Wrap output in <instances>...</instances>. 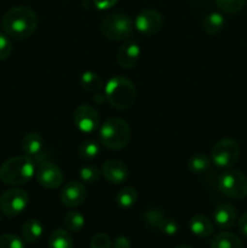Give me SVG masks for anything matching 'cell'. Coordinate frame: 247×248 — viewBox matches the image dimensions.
<instances>
[{"instance_id":"cell-38","label":"cell","mask_w":247,"mask_h":248,"mask_svg":"<svg viewBox=\"0 0 247 248\" xmlns=\"http://www.w3.org/2000/svg\"><path fill=\"white\" fill-rule=\"evenodd\" d=\"M0 220H1V217H0Z\"/></svg>"},{"instance_id":"cell-3","label":"cell","mask_w":247,"mask_h":248,"mask_svg":"<svg viewBox=\"0 0 247 248\" xmlns=\"http://www.w3.org/2000/svg\"><path fill=\"white\" fill-rule=\"evenodd\" d=\"M99 138L104 147L111 150H121L128 144L131 128L127 121L120 118H110L101 126Z\"/></svg>"},{"instance_id":"cell-21","label":"cell","mask_w":247,"mask_h":248,"mask_svg":"<svg viewBox=\"0 0 247 248\" xmlns=\"http://www.w3.org/2000/svg\"><path fill=\"white\" fill-rule=\"evenodd\" d=\"M211 162H212V160L208 155L203 154V153H198L189 159L188 169L193 173L202 174L210 170Z\"/></svg>"},{"instance_id":"cell-30","label":"cell","mask_w":247,"mask_h":248,"mask_svg":"<svg viewBox=\"0 0 247 248\" xmlns=\"http://www.w3.org/2000/svg\"><path fill=\"white\" fill-rule=\"evenodd\" d=\"M0 248H24V244L17 235H0Z\"/></svg>"},{"instance_id":"cell-11","label":"cell","mask_w":247,"mask_h":248,"mask_svg":"<svg viewBox=\"0 0 247 248\" xmlns=\"http://www.w3.org/2000/svg\"><path fill=\"white\" fill-rule=\"evenodd\" d=\"M162 16L156 10H143L135 19V27L138 31L145 35H154L161 29Z\"/></svg>"},{"instance_id":"cell-10","label":"cell","mask_w":247,"mask_h":248,"mask_svg":"<svg viewBox=\"0 0 247 248\" xmlns=\"http://www.w3.org/2000/svg\"><path fill=\"white\" fill-rule=\"evenodd\" d=\"M36 181L45 189H57L63 183V173L57 165L48 161L39 164L36 170Z\"/></svg>"},{"instance_id":"cell-31","label":"cell","mask_w":247,"mask_h":248,"mask_svg":"<svg viewBox=\"0 0 247 248\" xmlns=\"http://www.w3.org/2000/svg\"><path fill=\"white\" fill-rule=\"evenodd\" d=\"M111 246H113V244H111L110 237L104 232L94 235L93 239L91 240V244H90V248H111Z\"/></svg>"},{"instance_id":"cell-8","label":"cell","mask_w":247,"mask_h":248,"mask_svg":"<svg viewBox=\"0 0 247 248\" xmlns=\"http://www.w3.org/2000/svg\"><path fill=\"white\" fill-rule=\"evenodd\" d=\"M28 201L29 196L26 190L18 188L9 189L0 196V210L7 217H16L26 210Z\"/></svg>"},{"instance_id":"cell-23","label":"cell","mask_w":247,"mask_h":248,"mask_svg":"<svg viewBox=\"0 0 247 248\" xmlns=\"http://www.w3.org/2000/svg\"><path fill=\"white\" fill-rule=\"evenodd\" d=\"M138 200L137 190L132 186H126V188L121 189L118 194H116V205L123 210H128Z\"/></svg>"},{"instance_id":"cell-13","label":"cell","mask_w":247,"mask_h":248,"mask_svg":"<svg viewBox=\"0 0 247 248\" xmlns=\"http://www.w3.org/2000/svg\"><path fill=\"white\" fill-rule=\"evenodd\" d=\"M101 174L111 184H121L127 179L128 170L124 162L119 160H108L101 169Z\"/></svg>"},{"instance_id":"cell-32","label":"cell","mask_w":247,"mask_h":248,"mask_svg":"<svg viewBox=\"0 0 247 248\" xmlns=\"http://www.w3.org/2000/svg\"><path fill=\"white\" fill-rule=\"evenodd\" d=\"M12 51V44L5 34L0 33V61H5L10 57Z\"/></svg>"},{"instance_id":"cell-36","label":"cell","mask_w":247,"mask_h":248,"mask_svg":"<svg viewBox=\"0 0 247 248\" xmlns=\"http://www.w3.org/2000/svg\"><path fill=\"white\" fill-rule=\"evenodd\" d=\"M239 229H240V232H241L242 234L247 237V213H245V215L240 218Z\"/></svg>"},{"instance_id":"cell-35","label":"cell","mask_w":247,"mask_h":248,"mask_svg":"<svg viewBox=\"0 0 247 248\" xmlns=\"http://www.w3.org/2000/svg\"><path fill=\"white\" fill-rule=\"evenodd\" d=\"M114 248H131L130 240L126 236H119L114 241Z\"/></svg>"},{"instance_id":"cell-1","label":"cell","mask_w":247,"mask_h":248,"mask_svg":"<svg viewBox=\"0 0 247 248\" xmlns=\"http://www.w3.org/2000/svg\"><path fill=\"white\" fill-rule=\"evenodd\" d=\"M1 26L7 35L16 39H24L31 36L36 29L38 17L31 7L16 6L4 15Z\"/></svg>"},{"instance_id":"cell-20","label":"cell","mask_w":247,"mask_h":248,"mask_svg":"<svg viewBox=\"0 0 247 248\" xmlns=\"http://www.w3.org/2000/svg\"><path fill=\"white\" fill-rule=\"evenodd\" d=\"M44 232L43 224L40 220L38 219H29L24 223L23 229H22V234H23V239L26 240L28 244H34L38 241L41 237Z\"/></svg>"},{"instance_id":"cell-12","label":"cell","mask_w":247,"mask_h":248,"mask_svg":"<svg viewBox=\"0 0 247 248\" xmlns=\"http://www.w3.org/2000/svg\"><path fill=\"white\" fill-rule=\"evenodd\" d=\"M86 199V189L80 182L72 181L61 191V201L65 207H77Z\"/></svg>"},{"instance_id":"cell-22","label":"cell","mask_w":247,"mask_h":248,"mask_svg":"<svg viewBox=\"0 0 247 248\" xmlns=\"http://www.w3.org/2000/svg\"><path fill=\"white\" fill-rule=\"evenodd\" d=\"M48 248H74L73 237L67 230H55L48 239Z\"/></svg>"},{"instance_id":"cell-19","label":"cell","mask_w":247,"mask_h":248,"mask_svg":"<svg viewBox=\"0 0 247 248\" xmlns=\"http://www.w3.org/2000/svg\"><path fill=\"white\" fill-rule=\"evenodd\" d=\"M211 248H244L242 241L232 232H219L213 237Z\"/></svg>"},{"instance_id":"cell-28","label":"cell","mask_w":247,"mask_h":248,"mask_svg":"<svg viewBox=\"0 0 247 248\" xmlns=\"http://www.w3.org/2000/svg\"><path fill=\"white\" fill-rule=\"evenodd\" d=\"M143 219H144V222L147 223L148 225L159 229L161 223L164 222L165 216L164 212H162L161 210H159V208H149V210L145 211L144 215H143Z\"/></svg>"},{"instance_id":"cell-18","label":"cell","mask_w":247,"mask_h":248,"mask_svg":"<svg viewBox=\"0 0 247 248\" xmlns=\"http://www.w3.org/2000/svg\"><path fill=\"white\" fill-rule=\"evenodd\" d=\"M224 23V17L222 15L218 12H211L203 17L202 22H201V28L205 33L210 34V35H216L222 31Z\"/></svg>"},{"instance_id":"cell-33","label":"cell","mask_w":247,"mask_h":248,"mask_svg":"<svg viewBox=\"0 0 247 248\" xmlns=\"http://www.w3.org/2000/svg\"><path fill=\"white\" fill-rule=\"evenodd\" d=\"M159 229L161 230L164 234L169 235V236H173V235H176L177 232H178V223L176 222V220L173 219H166L165 218L164 222L161 223V225L159 227Z\"/></svg>"},{"instance_id":"cell-14","label":"cell","mask_w":247,"mask_h":248,"mask_svg":"<svg viewBox=\"0 0 247 248\" xmlns=\"http://www.w3.org/2000/svg\"><path fill=\"white\" fill-rule=\"evenodd\" d=\"M22 148L26 153L27 156L31 157L34 162L38 161L39 164L44 161V140L41 136L36 132H29L24 136Z\"/></svg>"},{"instance_id":"cell-2","label":"cell","mask_w":247,"mask_h":248,"mask_svg":"<svg viewBox=\"0 0 247 248\" xmlns=\"http://www.w3.org/2000/svg\"><path fill=\"white\" fill-rule=\"evenodd\" d=\"M35 162L27 155H19L5 161L0 166V181L9 186H22L33 178Z\"/></svg>"},{"instance_id":"cell-29","label":"cell","mask_w":247,"mask_h":248,"mask_svg":"<svg viewBox=\"0 0 247 248\" xmlns=\"http://www.w3.org/2000/svg\"><path fill=\"white\" fill-rule=\"evenodd\" d=\"M101 176V170L97 169L93 165H87L80 170V179L85 183H96Z\"/></svg>"},{"instance_id":"cell-17","label":"cell","mask_w":247,"mask_h":248,"mask_svg":"<svg viewBox=\"0 0 247 248\" xmlns=\"http://www.w3.org/2000/svg\"><path fill=\"white\" fill-rule=\"evenodd\" d=\"M191 232L198 237H208L213 232V224L207 217L205 216H194L190 219Z\"/></svg>"},{"instance_id":"cell-26","label":"cell","mask_w":247,"mask_h":248,"mask_svg":"<svg viewBox=\"0 0 247 248\" xmlns=\"http://www.w3.org/2000/svg\"><path fill=\"white\" fill-rule=\"evenodd\" d=\"M77 152H79V155L81 159L92 160L99 154V152H101V147H99V144L96 142V140H84V142L79 145Z\"/></svg>"},{"instance_id":"cell-9","label":"cell","mask_w":247,"mask_h":248,"mask_svg":"<svg viewBox=\"0 0 247 248\" xmlns=\"http://www.w3.org/2000/svg\"><path fill=\"white\" fill-rule=\"evenodd\" d=\"M74 124L81 132L92 133L99 127L101 116L93 107L81 104L74 111Z\"/></svg>"},{"instance_id":"cell-34","label":"cell","mask_w":247,"mask_h":248,"mask_svg":"<svg viewBox=\"0 0 247 248\" xmlns=\"http://www.w3.org/2000/svg\"><path fill=\"white\" fill-rule=\"evenodd\" d=\"M118 2V0H93L94 6L98 10H107L113 7Z\"/></svg>"},{"instance_id":"cell-16","label":"cell","mask_w":247,"mask_h":248,"mask_svg":"<svg viewBox=\"0 0 247 248\" xmlns=\"http://www.w3.org/2000/svg\"><path fill=\"white\" fill-rule=\"evenodd\" d=\"M140 56V47L136 43H126L118 51V63L125 69L135 67Z\"/></svg>"},{"instance_id":"cell-5","label":"cell","mask_w":247,"mask_h":248,"mask_svg":"<svg viewBox=\"0 0 247 248\" xmlns=\"http://www.w3.org/2000/svg\"><path fill=\"white\" fill-rule=\"evenodd\" d=\"M133 23L130 17L121 12L108 15L101 23V33L104 38L114 41L128 39L132 34Z\"/></svg>"},{"instance_id":"cell-6","label":"cell","mask_w":247,"mask_h":248,"mask_svg":"<svg viewBox=\"0 0 247 248\" xmlns=\"http://www.w3.org/2000/svg\"><path fill=\"white\" fill-rule=\"evenodd\" d=\"M218 188L228 198L244 199L247 196V177L236 170L225 171L218 178Z\"/></svg>"},{"instance_id":"cell-15","label":"cell","mask_w":247,"mask_h":248,"mask_svg":"<svg viewBox=\"0 0 247 248\" xmlns=\"http://www.w3.org/2000/svg\"><path fill=\"white\" fill-rule=\"evenodd\" d=\"M236 210L230 203H220L213 212V222L220 229H229L235 224Z\"/></svg>"},{"instance_id":"cell-4","label":"cell","mask_w":247,"mask_h":248,"mask_svg":"<svg viewBox=\"0 0 247 248\" xmlns=\"http://www.w3.org/2000/svg\"><path fill=\"white\" fill-rule=\"evenodd\" d=\"M106 98L111 107L119 110L130 108L136 99L135 85L127 78H111L106 85Z\"/></svg>"},{"instance_id":"cell-27","label":"cell","mask_w":247,"mask_h":248,"mask_svg":"<svg viewBox=\"0 0 247 248\" xmlns=\"http://www.w3.org/2000/svg\"><path fill=\"white\" fill-rule=\"evenodd\" d=\"M216 5L225 14H236L247 4V0H215Z\"/></svg>"},{"instance_id":"cell-7","label":"cell","mask_w":247,"mask_h":248,"mask_svg":"<svg viewBox=\"0 0 247 248\" xmlns=\"http://www.w3.org/2000/svg\"><path fill=\"white\" fill-rule=\"evenodd\" d=\"M240 157V147L232 138H223L212 148L211 160L218 167H232Z\"/></svg>"},{"instance_id":"cell-24","label":"cell","mask_w":247,"mask_h":248,"mask_svg":"<svg viewBox=\"0 0 247 248\" xmlns=\"http://www.w3.org/2000/svg\"><path fill=\"white\" fill-rule=\"evenodd\" d=\"M80 85L87 92H98L103 87V81L97 73L85 72L80 78Z\"/></svg>"},{"instance_id":"cell-25","label":"cell","mask_w":247,"mask_h":248,"mask_svg":"<svg viewBox=\"0 0 247 248\" xmlns=\"http://www.w3.org/2000/svg\"><path fill=\"white\" fill-rule=\"evenodd\" d=\"M63 222H64V225L65 228H67V230H69V232H80V230L84 228L85 218L84 216H82L80 212H77V211H69V212L64 216Z\"/></svg>"},{"instance_id":"cell-37","label":"cell","mask_w":247,"mask_h":248,"mask_svg":"<svg viewBox=\"0 0 247 248\" xmlns=\"http://www.w3.org/2000/svg\"><path fill=\"white\" fill-rule=\"evenodd\" d=\"M174 248H193V247L188 246V245H179V246H177V247H174Z\"/></svg>"}]
</instances>
